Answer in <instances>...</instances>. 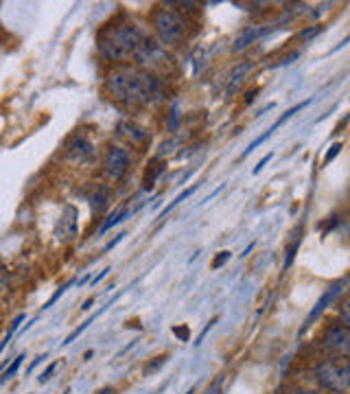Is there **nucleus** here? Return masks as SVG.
Masks as SVG:
<instances>
[{"instance_id":"1","label":"nucleus","mask_w":350,"mask_h":394,"mask_svg":"<svg viewBox=\"0 0 350 394\" xmlns=\"http://www.w3.org/2000/svg\"><path fill=\"white\" fill-rule=\"evenodd\" d=\"M105 90L112 99L132 108H143L149 103H160L166 99V84L156 72L147 68H116L105 79Z\"/></svg>"},{"instance_id":"2","label":"nucleus","mask_w":350,"mask_h":394,"mask_svg":"<svg viewBox=\"0 0 350 394\" xmlns=\"http://www.w3.org/2000/svg\"><path fill=\"white\" fill-rule=\"evenodd\" d=\"M149 40L151 38H147L138 26H134L120 18L105 22L97 36L101 55L114 64H123L129 62V59L136 62Z\"/></svg>"},{"instance_id":"3","label":"nucleus","mask_w":350,"mask_h":394,"mask_svg":"<svg viewBox=\"0 0 350 394\" xmlns=\"http://www.w3.org/2000/svg\"><path fill=\"white\" fill-rule=\"evenodd\" d=\"M315 377L328 392L346 394L350 390V357H331L315 366Z\"/></svg>"},{"instance_id":"4","label":"nucleus","mask_w":350,"mask_h":394,"mask_svg":"<svg viewBox=\"0 0 350 394\" xmlns=\"http://www.w3.org/2000/svg\"><path fill=\"white\" fill-rule=\"evenodd\" d=\"M154 29L158 33V40L164 44V47H180L186 38L189 22L180 11L158 9L154 16Z\"/></svg>"},{"instance_id":"5","label":"nucleus","mask_w":350,"mask_h":394,"mask_svg":"<svg viewBox=\"0 0 350 394\" xmlns=\"http://www.w3.org/2000/svg\"><path fill=\"white\" fill-rule=\"evenodd\" d=\"M322 346L335 355H350V326L344 322L328 324L322 336Z\"/></svg>"},{"instance_id":"6","label":"nucleus","mask_w":350,"mask_h":394,"mask_svg":"<svg viewBox=\"0 0 350 394\" xmlns=\"http://www.w3.org/2000/svg\"><path fill=\"white\" fill-rule=\"evenodd\" d=\"M132 166V154L129 149L120 147V145H112L105 154V173L114 180H120Z\"/></svg>"},{"instance_id":"7","label":"nucleus","mask_w":350,"mask_h":394,"mask_svg":"<svg viewBox=\"0 0 350 394\" xmlns=\"http://www.w3.org/2000/svg\"><path fill=\"white\" fill-rule=\"evenodd\" d=\"M66 158L72 162H88L95 158V145L90 143L86 136H72L66 147Z\"/></svg>"},{"instance_id":"8","label":"nucleus","mask_w":350,"mask_h":394,"mask_svg":"<svg viewBox=\"0 0 350 394\" xmlns=\"http://www.w3.org/2000/svg\"><path fill=\"white\" fill-rule=\"evenodd\" d=\"M116 136H120V139L127 141L134 147L147 145V141H149L147 129L141 127L138 123H134V120H120V123L116 125Z\"/></svg>"},{"instance_id":"9","label":"nucleus","mask_w":350,"mask_h":394,"mask_svg":"<svg viewBox=\"0 0 350 394\" xmlns=\"http://www.w3.org/2000/svg\"><path fill=\"white\" fill-rule=\"evenodd\" d=\"M254 68V62H250V59H246V62H239L232 70H230V77H228V88H225V97L230 99L237 90L243 86V81L248 79V74L252 72Z\"/></svg>"},{"instance_id":"10","label":"nucleus","mask_w":350,"mask_h":394,"mask_svg":"<svg viewBox=\"0 0 350 394\" xmlns=\"http://www.w3.org/2000/svg\"><path fill=\"white\" fill-rule=\"evenodd\" d=\"M164 169H166V160L162 156L151 158L145 166V173H143V189L154 191V187L158 184V178L164 173Z\"/></svg>"},{"instance_id":"11","label":"nucleus","mask_w":350,"mask_h":394,"mask_svg":"<svg viewBox=\"0 0 350 394\" xmlns=\"http://www.w3.org/2000/svg\"><path fill=\"white\" fill-rule=\"evenodd\" d=\"M265 33H267V29H263V26H246V29H243V31L237 36L232 49H234L237 53L246 51L248 47H252V44H254L258 38H263Z\"/></svg>"},{"instance_id":"12","label":"nucleus","mask_w":350,"mask_h":394,"mask_svg":"<svg viewBox=\"0 0 350 394\" xmlns=\"http://www.w3.org/2000/svg\"><path fill=\"white\" fill-rule=\"evenodd\" d=\"M342 285L344 283H335L333 287H331V290L322 296V298H319V302H317V305H315V309L311 311V315H309V320H307V324H304V326H311V322L313 320H317V317H319V313H322L328 305H331V302L335 300V298H337L340 296V292H342Z\"/></svg>"},{"instance_id":"13","label":"nucleus","mask_w":350,"mask_h":394,"mask_svg":"<svg viewBox=\"0 0 350 394\" xmlns=\"http://www.w3.org/2000/svg\"><path fill=\"white\" fill-rule=\"evenodd\" d=\"M129 215H132V210L116 208L114 213H112V215L108 217V221H103V226H101V228H99V235H105V233H108V230H112L116 223H120V221H123L125 217H129Z\"/></svg>"},{"instance_id":"14","label":"nucleus","mask_w":350,"mask_h":394,"mask_svg":"<svg viewBox=\"0 0 350 394\" xmlns=\"http://www.w3.org/2000/svg\"><path fill=\"white\" fill-rule=\"evenodd\" d=\"M116 298H118V296H114V298H112V300H110V302H108V305H105V307H103V309H101V311H97V313H95V315H93V317H88V320H86V322H83V324H81V326H79V329H74V331H72V333H70V336H68V338H66V342H64V346H68V344H70V342H74V340H77V338H79V336H81V333H83V331H86V329H88V326H90V324H93V322H95V317H99V315H101V313H103V311H108V307H110V305H112V302H114V300H116Z\"/></svg>"},{"instance_id":"15","label":"nucleus","mask_w":350,"mask_h":394,"mask_svg":"<svg viewBox=\"0 0 350 394\" xmlns=\"http://www.w3.org/2000/svg\"><path fill=\"white\" fill-rule=\"evenodd\" d=\"M22 363H24V355H18L16 359L11 361V366H7V368L3 370V377H0V381L7 384L9 379H13V375H18V370L22 368Z\"/></svg>"},{"instance_id":"16","label":"nucleus","mask_w":350,"mask_h":394,"mask_svg":"<svg viewBox=\"0 0 350 394\" xmlns=\"http://www.w3.org/2000/svg\"><path fill=\"white\" fill-rule=\"evenodd\" d=\"M200 187H202V184H193V187H189V189H184V191H182V193H180L177 197H175V200H173V202H171L169 206H166V208L162 210V215H166V213H169L171 208H175L177 204H182V202L186 200V197H193V193H197V189H200Z\"/></svg>"},{"instance_id":"17","label":"nucleus","mask_w":350,"mask_h":394,"mask_svg":"<svg viewBox=\"0 0 350 394\" xmlns=\"http://www.w3.org/2000/svg\"><path fill=\"white\" fill-rule=\"evenodd\" d=\"M298 248H300V237L294 241L292 246L287 248V259H285V269H289L292 267V263H294V256H296V252H298Z\"/></svg>"},{"instance_id":"18","label":"nucleus","mask_w":350,"mask_h":394,"mask_svg":"<svg viewBox=\"0 0 350 394\" xmlns=\"http://www.w3.org/2000/svg\"><path fill=\"white\" fill-rule=\"evenodd\" d=\"M26 320V315L24 313H20L18 317H16V320H13V324H11V329H9V333H7V338H5V342H3V348H7V344H9V340L13 338V333H16L18 331V326L22 324Z\"/></svg>"},{"instance_id":"19","label":"nucleus","mask_w":350,"mask_h":394,"mask_svg":"<svg viewBox=\"0 0 350 394\" xmlns=\"http://www.w3.org/2000/svg\"><path fill=\"white\" fill-rule=\"evenodd\" d=\"M340 149H342V143H335V145L326 151V156H324V162H322V164L326 166L333 158H337V156H340Z\"/></svg>"},{"instance_id":"20","label":"nucleus","mask_w":350,"mask_h":394,"mask_svg":"<svg viewBox=\"0 0 350 394\" xmlns=\"http://www.w3.org/2000/svg\"><path fill=\"white\" fill-rule=\"evenodd\" d=\"M230 252H228V250H223V252H219V256H217V259L215 261H212V269H219L223 263H228V261H230Z\"/></svg>"},{"instance_id":"21","label":"nucleus","mask_w":350,"mask_h":394,"mask_svg":"<svg viewBox=\"0 0 350 394\" xmlns=\"http://www.w3.org/2000/svg\"><path fill=\"white\" fill-rule=\"evenodd\" d=\"M340 320L346 324V326H350V298L344 302L342 305V311H340Z\"/></svg>"},{"instance_id":"22","label":"nucleus","mask_w":350,"mask_h":394,"mask_svg":"<svg viewBox=\"0 0 350 394\" xmlns=\"http://www.w3.org/2000/svg\"><path fill=\"white\" fill-rule=\"evenodd\" d=\"M317 33H322V26H309V29H304V31L300 33V40H311Z\"/></svg>"},{"instance_id":"23","label":"nucleus","mask_w":350,"mask_h":394,"mask_svg":"<svg viewBox=\"0 0 350 394\" xmlns=\"http://www.w3.org/2000/svg\"><path fill=\"white\" fill-rule=\"evenodd\" d=\"M68 287H70V283H66V285L62 287V290H57V294H55V296H53V298H51V300L47 302V307H44V309H51V307L55 305V302H57L59 298H62V296H64V292L68 290Z\"/></svg>"},{"instance_id":"24","label":"nucleus","mask_w":350,"mask_h":394,"mask_svg":"<svg viewBox=\"0 0 350 394\" xmlns=\"http://www.w3.org/2000/svg\"><path fill=\"white\" fill-rule=\"evenodd\" d=\"M55 368H57V361H53V363H51V366H49L47 370H44V372L40 375V384H47V381H49V379H51V375L55 372Z\"/></svg>"},{"instance_id":"25","label":"nucleus","mask_w":350,"mask_h":394,"mask_svg":"<svg viewBox=\"0 0 350 394\" xmlns=\"http://www.w3.org/2000/svg\"><path fill=\"white\" fill-rule=\"evenodd\" d=\"M269 160H271V154H269V156H265V158H263L261 162H258V164L254 166V175H258V173H261V171L265 169V166H267V162H269Z\"/></svg>"},{"instance_id":"26","label":"nucleus","mask_w":350,"mask_h":394,"mask_svg":"<svg viewBox=\"0 0 350 394\" xmlns=\"http://www.w3.org/2000/svg\"><path fill=\"white\" fill-rule=\"evenodd\" d=\"M173 333H175V336H177L182 342H186V340H189V329H186V326H182V329H173Z\"/></svg>"},{"instance_id":"27","label":"nucleus","mask_w":350,"mask_h":394,"mask_svg":"<svg viewBox=\"0 0 350 394\" xmlns=\"http://www.w3.org/2000/svg\"><path fill=\"white\" fill-rule=\"evenodd\" d=\"M42 359H47V355H42V357H38L33 363H31V366H29V375H31L33 370H35V366H40V363H42Z\"/></svg>"},{"instance_id":"28","label":"nucleus","mask_w":350,"mask_h":394,"mask_svg":"<svg viewBox=\"0 0 350 394\" xmlns=\"http://www.w3.org/2000/svg\"><path fill=\"white\" fill-rule=\"evenodd\" d=\"M292 394H324V392H319V390H294Z\"/></svg>"},{"instance_id":"29","label":"nucleus","mask_w":350,"mask_h":394,"mask_svg":"<svg viewBox=\"0 0 350 394\" xmlns=\"http://www.w3.org/2000/svg\"><path fill=\"white\" fill-rule=\"evenodd\" d=\"M256 93H258V88H254L252 93H248V95H246V97H248V99H246V103H252V101H254V95H256Z\"/></svg>"},{"instance_id":"30","label":"nucleus","mask_w":350,"mask_h":394,"mask_svg":"<svg viewBox=\"0 0 350 394\" xmlns=\"http://www.w3.org/2000/svg\"><path fill=\"white\" fill-rule=\"evenodd\" d=\"M108 271H110V269H103V271H101V274H99V276H97V278L93 281V285H97V283H99L101 278H105V274H108Z\"/></svg>"},{"instance_id":"31","label":"nucleus","mask_w":350,"mask_h":394,"mask_svg":"<svg viewBox=\"0 0 350 394\" xmlns=\"http://www.w3.org/2000/svg\"><path fill=\"white\" fill-rule=\"evenodd\" d=\"M93 302H95V300H93V298H90L88 302H83V307H81V309H83V311H88L90 307H93Z\"/></svg>"},{"instance_id":"32","label":"nucleus","mask_w":350,"mask_h":394,"mask_svg":"<svg viewBox=\"0 0 350 394\" xmlns=\"http://www.w3.org/2000/svg\"><path fill=\"white\" fill-rule=\"evenodd\" d=\"M99 394H114V390H112V388H105V390H101Z\"/></svg>"}]
</instances>
